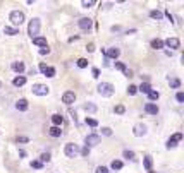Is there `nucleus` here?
Here are the masks:
<instances>
[{
    "label": "nucleus",
    "instance_id": "f257e3e1",
    "mask_svg": "<svg viewBox=\"0 0 184 173\" xmlns=\"http://www.w3.org/2000/svg\"><path fill=\"white\" fill-rule=\"evenodd\" d=\"M114 93H115V88L110 82H102V84H98V94H102L103 98H110Z\"/></svg>",
    "mask_w": 184,
    "mask_h": 173
},
{
    "label": "nucleus",
    "instance_id": "f03ea898",
    "mask_svg": "<svg viewBox=\"0 0 184 173\" xmlns=\"http://www.w3.org/2000/svg\"><path fill=\"white\" fill-rule=\"evenodd\" d=\"M9 21L14 24V28H17L24 22V14H22L21 11H12L11 14H9Z\"/></svg>",
    "mask_w": 184,
    "mask_h": 173
},
{
    "label": "nucleus",
    "instance_id": "7ed1b4c3",
    "mask_svg": "<svg viewBox=\"0 0 184 173\" xmlns=\"http://www.w3.org/2000/svg\"><path fill=\"white\" fill-rule=\"evenodd\" d=\"M64 154H66L67 158H76V156L79 154V146L74 144V142L66 144V147H64Z\"/></svg>",
    "mask_w": 184,
    "mask_h": 173
},
{
    "label": "nucleus",
    "instance_id": "20e7f679",
    "mask_svg": "<svg viewBox=\"0 0 184 173\" xmlns=\"http://www.w3.org/2000/svg\"><path fill=\"white\" fill-rule=\"evenodd\" d=\"M38 33H40V19L34 17V19H31L30 26H28V34H30L31 40H33V38H36Z\"/></svg>",
    "mask_w": 184,
    "mask_h": 173
},
{
    "label": "nucleus",
    "instance_id": "39448f33",
    "mask_svg": "<svg viewBox=\"0 0 184 173\" xmlns=\"http://www.w3.org/2000/svg\"><path fill=\"white\" fill-rule=\"evenodd\" d=\"M31 91H33V94H36V96H47L48 93H50V88L45 86V84H33Z\"/></svg>",
    "mask_w": 184,
    "mask_h": 173
},
{
    "label": "nucleus",
    "instance_id": "423d86ee",
    "mask_svg": "<svg viewBox=\"0 0 184 173\" xmlns=\"http://www.w3.org/2000/svg\"><path fill=\"white\" fill-rule=\"evenodd\" d=\"M100 142H102V137H100L98 134H90V136L85 137V146H88V147L98 146Z\"/></svg>",
    "mask_w": 184,
    "mask_h": 173
},
{
    "label": "nucleus",
    "instance_id": "0eeeda50",
    "mask_svg": "<svg viewBox=\"0 0 184 173\" xmlns=\"http://www.w3.org/2000/svg\"><path fill=\"white\" fill-rule=\"evenodd\" d=\"M77 26H79V29H83V31H90L91 26H93V21L90 17H81L79 21H77Z\"/></svg>",
    "mask_w": 184,
    "mask_h": 173
},
{
    "label": "nucleus",
    "instance_id": "6e6552de",
    "mask_svg": "<svg viewBox=\"0 0 184 173\" xmlns=\"http://www.w3.org/2000/svg\"><path fill=\"white\" fill-rule=\"evenodd\" d=\"M102 52H103V55L107 57L108 60H110V58H114V60H115L119 55H121V50H119V48H115V46L107 48V50H102Z\"/></svg>",
    "mask_w": 184,
    "mask_h": 173
},
{
    "label": "nucleus",
    "instance_id": "1a4fd4ad",
    "mask_svg": "<svg viewBox=\"0 0 184 173\" xmlns=\"http://www.w3.org/2000/svg\"><path fill=\"white\" fill-rule=\"evenodd\" d=\"M181 141H182V134H181V132L174 134V136L170 137L169 141H167V149H172V147H176L177 142H181Z\"/></svg>",
    "mask_w": 184,
    "mask_h": 173
},
{
    "label": "nucleus",
    "instance_id": "9d476101",
    "mask_svg": "<svg viewBox=\"0 0 184 173\" xmlns=\"http://www.w3.org/2000/svg\"><path fill=\"white\" fill-rule=\"evenodd\" d=\"M40 72L47 77H55V69L53 67H48L47 63H40Z\"/></svg>",
    "mask_w": 184,
    "mask_h": 173
},
{
    "label": "nucleus",
    "instance_id": "9b49d317",
    "mask_svg": "<svg viewBox=\"0 0 184 173\" xmlns=\"http://www.w3.org/2000/svg\"><path fill=\"white\" fill-rule=\"evenodd\" d=\"M163 46H169V48H172V50H177V48H181V41H179V38H167V40L163 41Z\"/></svg>",
    "mask_w": 184,
    "mask_h": 173
},
{
    "label": "nucleus",
    "instance_id": "f8f14e48",
    "mask_svg": "<svg viewBox=\"0 0 184 173\" xmlns=\"http://www.w3.org/2000/svg\"><path fill=\"white\" fill-rule=\"evenodd\" d=\"M74 101H76V93H74V91H66V93L62 94V103L72 105Z\"/></svg>",
    "mask_w": 184,
    "mask_h": 173
},
{
    "label": "nucleus",
    "instance_id": "ddd939ff",
    "mask_svg": "<svg viewBox=\"0 0 184 173\" xmlns=\"http://www.w3.org/2000/svg\"><path fill=\"white\" fill-rule=\"evenodd\" d=\"M133 134L136 137H141V136H146V125H143V123H136L133 129Z\"/></svg>",
    "mask_w": 184,
    "mask_h": 173
},
{
    "label": "nucleus",
    "instance_id": "4468645a",
    "mask_svg": "<svg viewBox=\"0 0 184 173\" xmlns=\"http://www.w3.org/2000/svg\"><path fill=\"white\" fill-rule=\"evenodd\" d=\"M145 111H146L148 115H159V106H157V105L155 103H146L145 105Z\"/></svg>",
    "mask_w": 184,
    "mask_h": 173
},
{
    "label": "nucleus",
    "instance_id": "2eb2a0df",
    "mask_svg": "<svg viewBox=\"0 0 184 173\" xmlns=\"http://www.w3.org/2000/svg\"><path fill=\"white\" fill-rule=\"evenodd\" d=\"M28 106H30V105H28V100H24V98L16 101V110H19V111H26Z\"/></svg>",
    "mask_w": 184,
    "mask_h": 173
},
{
    "label": "nucleus",
    "instance_id": "dca6fc26",
    "mask_svg": "<svg viewBox=\"0 0 184 173\" xmlns=\"http://www.w3.org/2000/svg\"><path fill=\"white\" fill-rule=\"evenodd\" d=\"M12 70L14 72H17V74H22L26 70V67H24V62H12Z\"/></svg>",
    "mask_w": 184,
    "mask_h": 173
},
{
    "label": "nucleus",
    "instance_id": "f3484780",
    "mask_svg": "<svg viewBox=\"0 0 184 173\" xmlns=\"http://www.w3.org/2000/svg\"><path fill=\"white\" fill-rule=\"evenodd\" d=\"M62 122H64V117L60 113L52 115V123H53V127H60V125H62Z\"/></svg>",
    "mask_w": 184,
    "mask_h": 173
},
{
    "label": "nucleus",
    "instance_id": "a211bd4d",
    "mask_svg": "<svg viewBox=\"0 0 184 173\" xmlns=\"http://www.w3.org/2000/svg\"><path fill=\"white\" fill-rule=\"evenodd\" d=\"M83 110H85L86 113H96L98 106H96L95 103H85V105H83Z\"/></svg>",
    "mask_w": 184,
    "mask_h": 173
},
{
    "label": "nucleus",
    "instance_id": "6ab92c4d",
    "mask_svg": "<svg viewBox=\"0 0 184 173\" xmlns=\"http://www.w3.org/2000/svg\"><path fill=\"white\" fill-rule=\"evenodd\" d=\"M12 84H14L16 88H22V86L26 84V77H24V76H17V77H14Z\"/></svg>",
    "mask_w": 184,
    "mask_h": 173
},
{
    "label": "nucleus",
    "instance_id": "aec40b11",
    "mask_svg": "<svg viewBox=\"0 0 184 173\" xmlns=\"http://www.w3.org/2000/svg\"><path fill=\"white\" fill-rule=\"evenodd\" d=\"M48 136L50 137H60L62 136V130H60V127H50V129H48Z\"/></svg>",
    "mask_w": 184,
    "mask_h": 173
},
{
    "label": "nucleus",
    "instance_id": "412c9836",
    "mask_svg": "<svg viewBox=\"0 0 184 173\" xmlns=\"http://www.w3.org/2000/svg\"><path fill=\"white\" fill-rule=\"evenodd\" d=\"M33 43L36 45V46H48L47 45V38H43V36H36V38H33Z\"/></svg>",
    "mask_w": 184,
    "mask_h": 173
},
{
    "label": "nucleus",
    "instance_id": "4be33fe9",
    "mask_svg": "<svg viewBox=\"0 0 184 173\" xmlns=\"http://www.w3.org/2000/svg\"><path fill=\"white\" fill-rule=\"evenodd\" d=\"M138 91H140V93H143V94H148V93L151 91V86L148 84V82H141V84L138 86Z\"/></svg>",
    "mask_w": 184,
    "mask_h": 173
},
{
    "label": "nucleus",
    "instance_id": "5701e85b",
    "mask_svg": "<svg viewBox=\"0 0 184 173\" xmlns=\"http://www.w3.org/2000/svg\"><path fill=\"white\" fill-rule=\"evenodd\" d=\"M151 48H155V50H162V48H163V41L160 40V38L151 40Z\"/></svg>",
    "mask_w": 184,
    "mask_h": 173
},
{
    "label": "nucleus",
    "instance_id": "b1692460",
    "mask_svg": "<svg viewBox=\"0 0 184 173\" xmlns=\"http://www.w3.org/2000/svg\"><path fill=\"white\" fill-rule=\"evenodd\" d=\"M4 33L9 34V36H16V34H19V29H17V28H12V26H5L4 28Z\"/></svg>",
    "mask_w": 184,
    "mask_h": 173
},
{
    "label": "nucleus",
    "instance_id": "393cba45",
    "mask_svg": "<svg viewBox=\"0 0 184 173\" xmlns=\"http://www.w3.org/2000/svg\"><path fill=\"white\" fill-rule=\"evenodd\" d=\"M143 165H145V168H146L148 171H151V166H153V159H151V156H145Z\"/></svg>",
    "mask_w": 184,
    "mask_h": 173
},
{
    "label": "nucleus",
    "instance_id": "a878e982",
    "mask_svg": "<svg viewBox=\"0 0 184 173\" xmlns=\"http://www.w3.org/2000/svg\"><path fill=\"white\" fill-rule=\"evenodd\" d=\"M150 17L155 19V21H162L163 14H162L160 11H157V9H155V11H150Z\"/></svg>",
    "mask_w": 184,
    "mask_h": 173
},
{
    "label": "nucleus",
    "instance_id": "bb28decb",
    "mask_svg": "<svg viewBox=\"0 0 184 173\" xmlns=\"http://www.w3.org/2000/svg\"><path fill=\"white\" fill-rule=\"evenodd\" d=\"M169 84H170V88H172V89H179L181 88V81L177 77H170L169 79Z\"/></svg>",
    "mask_w": 184,
    "mask_h": 173
},
{
    "label": "nucleus",
    "instance_id": "cd10ccee",
    "mask_svg": "<svg viewBox=\"0 0 184 173\" xmlns=\"http://www.w3.org/2000/svg\"><path fill=\"white\" fill-rule=\"evenodd\" d=\"M122 166H124V163H122L121 159H114V161L110 163V168L112 170H122Z\"/></svg>",
    "mask_w": 184,
    "mask_h": 173
},
{
    "label": "nucleus",
    "instance_id": "c85d7f7f",
    "mask_svg": "<svg viewBox=\"0 0 184 173\" xmlns=\"http://www.w3.org/2000/svg\"><path fill=\"white\" fill-rule=\"evenodd\" d=\"M159 98H160V93L159 91H153V89H151V91L148 93V100H150V101H157Z\"/></svg>",
    "mask_w": 184,
    "mask_h": 173
},
{
    "label": "nucleus",
    "instance_id": "c756f323",
    "mask_svg": "<svg viewBox=\"0 0 184 173\" xmlns=\"http://www.w3.org/2000/svg\"><path fill=\"white\" fill-rule=\"evenodd\" d=\"M122 156H124L126 159H133V161H134V159H136V154H134L133 151H129V149H126V151L122 153Z\"/></svg>",
    "mask_w": 184,
    "mask_h": 173
},
{
    "label": "nucleus",
    "instance_id": "7c9ffc66",
    "mask_svg": "<svg viewBox=\"0 0 184 173\" xmlns=\"http://www.w3.org/2000/svg\"><path fill=\"white\" fill-rule=\"evenodd\" d=\"M86 125H90V127H93V129H95V127H98V122L95 120V118H91V117H86Z\"/></svg>",
    "mask_w": 184,
    "mask_h": 173
},
{
    "label": "nucleus",
    "instance_id": "2f4dec72",
    "mask_svg": "<svg viewBox=\"0 0 184 173\" xmlns=\"http://www.w3.org/2000/svg\"><path fill=\"white\" fill-rule=\"evenodd\" d=\"M114 111H115L117 115H124V113H126V106H124V105H115V106H114Z\"/></svg>",
    "mask_w": 184,
    "mask_h": 173
},
{
    "label": "nucleus",
    "instance_id": "473e14b6",
    "mask_svg": "<svg viewBox=\"0 0 184 173\" xmlns=\"http://www.w3.org/2000/svg\"><path fill=\"white\" fill-rule=\"evenodd\" d=\"M31 168H34V170H41V168H43V163H41L40 159H33V161H31Z\"/></svg>",
    "mask_w": 184,
    "mask_h": 173
},
{
    "label": "nucleus",
    "instance_id": "72a5a7b5",
    "mask_svg": "<svg viewBox=\"0 0 184 173\" xmlns=\"http://www.w3.org/2000/svg\"><path fill=\"white\" fill-rule=\"evenodd\" d=\"M136 93H138V86H134V84H129V88H127V94L134 96Z\"/></svg>",
    "mask_w": 184,
    "mask_h": 173
},
{
    "label": "nucleus",
    "instance_id": "f704fd0d",
    "mask_svg": "<svg viewBox=\"0 0 184 173\" xmlns=\"http://www.w3.org/2000/svg\"><path fill=\"white\" fill-rule=\"evenodd\" d=\"M79 154L85 156V158H88V156H90V147H88V146L81 147V149H79Z\"/></svg>",
    "mask_w": 184,
    "mask_h": 173
},
{
    "label": "nucleus",
    "instance_id": "c9c22d12",
    "mask_svg": "<svg viewBox=\"0 0 184 173\" xmlns=\"http://www.w3.org/2000/svg\"><path fill=\"white\" fill-rule=\"evenodd\" d=\"M40 161H41V163H48V161H50V153H41Z\"/></svg>",
    "mask_w": 184,
    "mask_h": 173
},
{
    "label": "nucleus",
    "instance_id": "e433bc0d",
    "mask_svg": "<svg viewBox=\"0 0 184 173\" xmlns=\"http://www.w3.org/2000/svg\"><path fill=\"white\" fill-rule=\"evenodd\" d=\"M77 67H79V69L88 67V60H86V58H79V60H77Z\"/></svg>",
    "mask_w": 184,
    "mask_h": 173
},
{
    "label": "nucleus",
    "instance_id": "4c0bfd02",
    "mask_svg": "<svg viewBox=\"0 0 184 173\" xmlns=\"http://www.w3.org/2000/svg\"><path fill=\"white\" fill-rule=\"evenodd\" d=\"M81 5L85 9H90V7H93V5H95V2H93V0H88V2H86V0H85V2H81Z\"/></svg>",
    "mask_w": 184,
    "mask_h": 173
},
{
    "label": "nucleus",
    "instance_id": "58836bf2",
    "mask_svg": "<svg viewBox=\"0 0 184 173\" xmlns=\"http://www.w3.org/2000/svg\"><path fill=\"white\" fill-rule=\"evenodd\" d=\"M95 173H108V168L107 166H96Z\"/></svg>",
    "mask_w": 184,
    "mask_h": 173
},
{
    "label": "nucleus",
    "instance_id": "ea45409f",
    "mask_svg": "<svg viewBox=\"0 0 184 173\" xmlns=\"http://www.w3.org/2000/svg\"><path fill=\"white\" fill-rule=\"evenodd\" d=\"M114 65H115V69H117V70H122V72H124V70L127 69V67H126V65H124V63H122V62H115Z\"/></svg>",
    "mask_w": 184,
    "mask_h": 173
},
{
    "label": "nucleus",
    "instance_id": "a19ab883",
    "mask_svg": "<svg viewBox=\"0 0 184 173\" xmlns=\"http://www.w3.org/2000/svg\"><path fill=\"white\" fill-rule=\"evenodd\" d=\"M102 134L103 136H112V129L110 127H102Z\"/></svg>",
    "mask_w": 184,
    "mask_h": 173
},
{
    "label": "nucleus",
    "instance_id": "79ce46f5",
    "mask_svg": "<svg viewBox=\"0 0 184 173\" xmlns=\"http://www.w3.org/2000/svg\"><path fill=\"white\" fill-rule=\"evenodd\" d=\"M176 100H177V103H184V93H177L176 94Z\"/></svg>",
    "mask_w": 184,
    "mask_h": 173
},
{
    "label": "nucleus",
    "instance_id": "37998d69",
    "mask_svg": "<svg viewBox=\"0 0 184 173\" xmlns=\"http://www.w3.org/2000/svg\"><path fill=\"white\" fill-rule=\"evenodd\" d=\"M48 53H50V48H48V46L40 48V55H48Z\"/></svg>",
    "mask_w": 184,
    "mask_h": 173
},
{
    "label": "nucleus",
    "instance_id": "c03bdc74",
    "mask_svg": "<svg viewBox=\"0 0 184 173\" xmlns=\"http://www.w3.org/2000/svg\"><path fill=\"white\" fill-rule=\"evenodd\" d=\"M91 74H93V77H100V69H96V67H93L91 69Z\"/></svg>",
    "mask_w": 184,
    "mask_h": 173
},
{
    "label": "nucleus",
    "instance_id": "a18cd8bd",
    "mask_svg": "<svg viewBox=\"0 0 184 173\" xmlns=\"http://www.w3.org/2000/svg\"><path fill=\"white\" fill-rule=\"evenodd\" d=\"M124 76H126V77H133V70H131V69H126V70H124Z\"/></svg>",
    "mask_w": 184,
    "mask_h": 173
},
{
    "label": "nucleus",
    "instance_id": "49530a36",
    "mask_svg": "<svg viewBox=\"0 0 184 173\" xmlns=\"http://www.w3.org/2000/svg\"><path fill=\"white\" fill-rule=\"evenodd\" d=\"M28 141H30V139H28V137H24V136H19L17 137V142H28Z\"/></svg>",
    "mask_w": 184,
    "mask_h": 173
},
{
    "label": "nucleus",
    "instance_id": "de8ad7c7",
    "mask_svg": "<svg viewBox=\"0 0 184 173\" xmlns=\"http://www.w3.org/2000/svg\"><path fill=\"white\" fill-rule=\"evenodd\" d=\"M86 50H88L90 53H91V52H95V45H93V43H90L88 46H86Z\"/></svg>",
    "mask_w": 184,
    "mask_h": 173
},
{
    "label": "nucleus",
    "instance_id": "09e8293b",
    "mask_svg": "<svg viewBox=\"0 0 184 173\" xmlns=\"http://www.w3.org/2000/svg\"><path fill=\"white\" fill-rule=\"evenodd\" d=\"M165 15H167V17H169V19H170V22H174V15H172V14H170V12H169V11H165Z\"/></svg>",
    "mask_w": 184,
    "mask_h": 173
},
{
    "label": "nucleus",
    "instance_id": "8fccbe9b",
    "mask_svg": "<svg viewBox=\"0 0 184 173\" xmlns=\"http://www.w3.org/2000/svg\"><path fill=\"white\" fill-rule=\"evenodd\" d=\"M19 156H21V158H24V156H26V151H24V149H21V151H19Z\"/></svg>",
    "mask_w": 184,
    "mask_h": 173
},
{
    "label": "nucleus",
    "instance_id": "3c124183",
    "mask_svg": "<svg viewBox=\"0 0 184 173\" xmlns=\"http://www.w3.org/2000/svg\"><path fill=\"white\" fill-rule=\"evenodd\" d=\"M148 173H155V171H148Z\"/></svg>",
    "mask_w": 184,
    "mask_h": 173
},
{
    "label": "nucleus",
    "instance_id": "603ef678",
    "mask_svg": "<svg viewBox=\"0 0 184 173\" xmlns=\"http://www.w3.org/2000/svg\"><path fill=\"white\" fill-rule=\"evenodd\" d=\"M0 88H2V82H0Z\"/></svg>",
    "mask_w": 184,
    "mask_h": 173
}]
</instances>
